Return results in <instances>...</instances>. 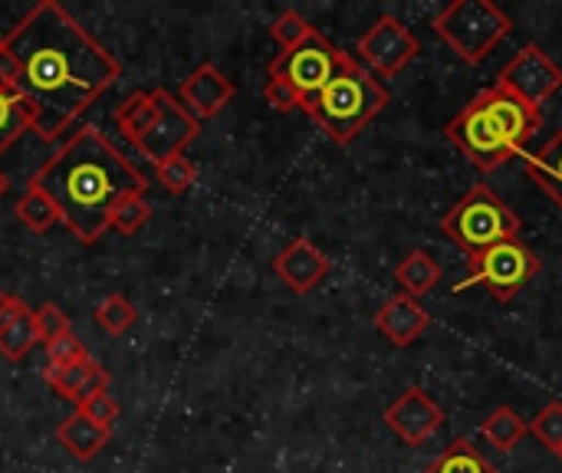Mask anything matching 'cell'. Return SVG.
<instances>
[{"mask_svg": "<svg viewBox=\"0 0 562 473\" xmlns=\"http://www.w3.org/2000/svg\"><path fill=\"white\" fill-rule=\"evenodd\" d=\"M3 43L16 56V92L33 105V132L56 142L119 76L122 63L56 0L36 3Z\"/></svg>", "mask_w": 562, "mask_h": 473, "instance_id": "6da1fadb", "label": "cell"}, {"mask_svg": "<svg viewBox=\"0 0 562 473\" xmlns=\"http://www.w3.org/2000/svg\"><path fill=\"white\" fill-rule=\"evenodd\" d=\"M33 188L56 204L59 221L82 244H95L109 230L112 207L128 194H145L148 184L102 132L86 125L36 174Z\"/></svg>", "mask_w": 562, "mask_h": 473, "instance_id": "7a4b0ae2", "label": "cell"}, {"mask_svg": "<svg viewBox=\"0 0 562 473\" xmlns=\"http://www.w3.org/2000/svg\"><path fill=\"white\" fill-rule=\"evenodd\" d=\"M389 99L392 95L385 82L372 69H366L356 56L346 53L339 72L313 102L303 105V112L326 132L329 142L349 145L389 105Z\"/></svg>", "mask_w": 562, "mask_h": 473, "instance_id": "3957f363", "label": "cell"}, {"mask_svg": "<svg viewBox=\"0 0 562 473\" xmlns=\"http://www.w3.org/2000/svg\"><path fill=\"white\" fill-rule=\"evenodd\" d=\"M520 214L487 184H474L445 217L441 234L468 254V260L481 257L484 250L520 237Z\"/></svg>", "mask_w": 562, "mask_h": 473, "instance_id": "277c9868", "label": "cell"}, {"mask_svg": "<svg viewBox=\"0 0 562 473\" xmlns=\"http://www.w3.org/2000/svg\"><path fill=\"white\" fill-rule=\"evenodd\" d=\"M435 33L461 63L477 66L514 33V20L494 0H451L435 16Z\"/></svg>", "mask_w": 562, "mask_h": 473, "instance_id": "5b68a950", "label": "cell"}, {"mask_svg": "<svg viewBox=\"0 0 562 473\" xmlns=\"http://www.w3.org/2000/svg\"><path fill=\"white\" fill-rule=\"evenodd\" d=\"M468 267L471 270L454 286V293H461L468 286H484V290H491L494 300L510 303V300H517L540 277L543 260L520 237H514V240H504V244L484 250L481 257L468 260Z\"/></svg>", "mask_w": 562, "mask_h": 473, "instance_id": "8992f818", "label": "cell"}, {"mask_svg": "<svg viewBox=\"0 0 562 473\" xmlns=\"http://www.w3.org/2000/svg\"><path fill=\"white\" fill-rule=\"evenodd\" d=\"M342 59H346V53H342L333 40H326L319 30H313L300 46L283 49V53L267 66V76L290 82V86L296 89L300 109H303L306 102H313V99L329 86V79L339 72Z\"/></svg>", "mask_w": 562, "mask_h": 473, "instance_id": "52a82bcc", "label": "cell"}, {"mask_svg": "<svg viewBox=\"0 0 562 473\" xmlns=\"http://www.w3.org/2000/svg\"><path fill=\"white\" fill-rule=\"evenodd\" d=\"M445 135L481 171H497L510 158H517V151L507 145V138L497 132V125L491 122V115L474 99L445 125Z\"/></svg>", "mask_w": 562, "mask_h": 473, "instance_id": "ba28073f", "label": "cell"}, {"mask_svg": "<svg viewBox=\"0 0 562 473\" xmlns=\"http://www.w3.org/2000/svg\"><path fill=\"white\" fill-rule=\"evenodd\" d=\"M359 63L366 69H372L375 76H398L418 53H422V40L392 13L379 16L356 43Z\"/></svg>", "mask_w": 562, "mask_h": 473, "instance_id": "9c48e42d", "label": "cell"}, {"mask_svg": "<svg viewBox=\"0 0 562 473\" xmlns=\"http://www.w3.org/2000/svg\"><path fill=\"white\" fill-rule=\"evenodd\" d=\"M155 99V125L148 128V135L135 145L151 165L165 161V158H175V155H184V148L198 138L201 132V122L181 105V99H175L168 89H155L151 92Z\"/></svg>", "mask_w": 562, "mask_h": 473, "instance_id": "30bf717a", "label": "cell"}, {"mask_svg": "<svg viewBox=\"0 0 562 473\" xmlns=\"http://www.w3.org/2000/svg\"><path fill=\"white\" fill-rule=\"evenodd\" d=\"M497 82L510 92H517L520 99H527L530 105H543L547 99H553L562 89V66L550 59V53L537 43H527L497 76Z\"/></svg>", "mask_w": 562, "mask_h": 473, "instance_id": "8fae6325", "label": "cell"}, {"mask_svg": "<svg viewBox=\"0 0 562 473\" xmlns=\"http://www.w3.org/2000/svg\"><path fill=\"white\" fill-rule=\"evenodd\" d=\"M474 102L491 115V122L497 125V132L507 138V145L517 155H524L530 138L543 128V112L537 105H530L527 99H520L517 92L504 89L501 82H494L484 92H477Z\"/></svg>", "mask_w": 562, "mask_h": 473, "instance_id": "7c38bea8", "label": "cell"}, {"mask_svg": "<svg viewBox=\"0 0 562 473\" xmlns=\"http://www.w3.org/2000/svg\"><path fill=\"white\" fill-rule=\"evenodd\" d=\"M385 425L392 428L395 438H402L408 448H422L445 428V408L422 388L408 385L389 408H385Z\"/></svg>", "mask_w": 562, "mask_h": 473, "instance_id": "4fadbf2b", "label": "cell"}, {"mask_svg": "<svg viewBox=\"0 0 562 473\" xmlns=\"http://www.w3.org/2000/svg\"><path fill=\"white\" fill-rule=\"evenodd\" d=\"M333 263L329 257L310 240V237H293L273 260V273L296 293V296H306L313 293L326 277H329Z\"/></svg>", "mask_w": 562, "mask_h": 473, "instance_id": "5bb4252c", "label": "cell"}, {"mask_svg": "<svg viewBox=\"0 0 562 473\" xmlns=\"http://www.w3.org/2000/svg\"><path fill=\"white\" fill-rule=\"evenodd\" d=\"M237 95V86L214 66V63H201L184 82H181V105L198 119H214L231 99Z\"/></svg>", "mask_w": 562, "mask_h": 473, "instance_id": "9a60e30c", "label": "cell"}, {"mask_svg": "<svg viewBox=\"0 0 562 473\" xmlns=\"http://www.w3.org/2000/svg\"><path fill=\"white\" fill-rule=\"evenodd\" d=\"M372 323H375V329H379L392 346L405 349V346H412L415 339L425 336V329L431 326V316H428V309H425L418 300H412V296H405V293H395V296L375 313Z\"/></svg>", "mask_w": 562, "mask_h": 473, "instance_id": "2e32d148", "label": "cell"}, {"mask_svg": "<svg viewBox=\"0 0 562 473\" xmlns=\"http://www.w3.org/2000/svg\"><path fill=\"white\" fill-rule=\"evenodd\" d=\"M56 438H59V444L66 448L69 458H76V461H92V458L109 444V428L89 421V418L76 408V415H69V418L59 425Z\"/></svg>", "mask_w": 562, "mask_h": 473, "instance_id": "e0dca14e", "label": "cell"}, {"mask_svg": "<svg viewBox=\"0 0 562 473\" xmlns=\"http://www.w3.org/2000/svg\"><path fill=\"white\" fill-rule=\"evenodd\" d=\"M445 270L441 263L428 254V250H412L398 267H395V283H398V293L412 296V300H422L428 296L438 283H441Z\"/></svg>", "mask_w": 562, "mask_h": 473, "instance_id": "ac0fdd59", "label": "cell"}, {"mask_svg": "<svg viewBox=\"0 0 562 473\" xmlns=\"http://www.w3.org/2000/svg\"><path fill=\"white\" fill-rule=\"evenodd\" d=\"M527 174L562 211V125L537 155H527Z\"/></svg>", "mask_w": 562, "mask_h": 473, "instance_id": "d6986e66", "label": "cell"}, {"mask_svg": "<svg viewBox=\"0 0 562 473\" xmlns=\"http://www.w3.org/2000/svg\"><path fill=\"white\" fill-rule=\"evenodd\" d=\"M481 435L487 438V444L501 454H510L527 435H530V421H524L510 405H501L491 412V418L481 425Z\"/></svg>", "mask_w": 562, "mask_h": 473, "instance_id": "ffe728a7", "label": "cell"}, {"mask_svg": "<svg viewBox=\"0 0 562 473\" xmlns=\"http://www.w3.org/2000/svg\"><path fill=\"white\" fill-rule=\"evenodd\" d=\"M36 125V112L33 105L10 89H0V155L26 132H33Z\"/></svg>", "mask_w": 562, "mask_h": 473, "instance_id": "44dd1931", "label": "cell"}, {"mask_svg": "<svg viewBox=\"0 0 562 473\" xmlns=\"http://www.w3.org/2000/svg\"><path fill=\"white\" fill-rule=\"evenodd\" d=\"M425 473H501L468 438H458V441H451L441 454H438V461H431Z\"/></svg>", "mask_w": 562, "mask_h": 473, "instance_id": "7402d4cb", "label": "cell"}, {"mask_svg": "<svg viewBox=\"0 0 562 473\" xmlns=\"http://www.w3.org/2000/svg\"><path fill=\"white\" fill-rule=\"evenodd\" d=\"M115 125H119V132H122L132 145H138V142L148 135V128L155 125V99H151V92H132V95L119 105Z\"/></svg>", "mask_w": 562, "mask_h": 473, "instance_id": "603a6c76", "label": "cell"}, {"mask_svg": "<svg viewBox=\"0 0 562 473\" xmlns=\"http://www.w3.org/2000/svg\"><path fill=\"white\" fill-rule=\"evenodd\" d=\"M40 342V333H36V319H33V309L26 306L23 313L13 316V323L0 333V356L10 359V362H20L30 356V349Z\"/></svg>", "mask_w": 562, "mask_h": 473, "instance_id": "cb8c5ba5", "label": "cell"}, {"mask_svg": "<svg viewBox=\"0 0 562 473\" xmlns=\"http://www.w3.org/2000/svg\"><path fill=\"white\" fill-rule=\"evenodd\" d=\"M16 217H20V224L30 227L33 234H46L49 227L59 224L56 204H53L40 188H30V191L20 194V201H16Z\"/></svg>", "mask_w": 562, "mask_h": 473, "instance_id": "d4e9b609", "label": "cell"}, {"mask_svg": "<svg viewBox=\"0 0 562 473\" xmlns=\"http://www.w3.org/2000/svg\"><path fill=\"white\" fill-rule=\"evenodd\" d=\"M95 362H79V365H66V369H56V365H46L43 369V379L49 382V388L63 398V402H72L79 405L82 402V392H86V382L92 375Z\"/></svg>", "mask_w": 562, "mask_h": 473, "instance_id": "484cf974", "label": "cell"}, {"mask_svg": "<svg viewBox=\"0 0 562 473\" xmlns=\"http://www.w3.org/2000/svg\"><path fill=\"white\" fill-rule=\"evenodd\" d=\"M135 319H138V309H135L125 296H119V293L105 296V300L95 306V323H99V329H105L109 336L128 333V329L135 326Z\"/></svg>", "mask_w": 562, "mask_h": 473, "instance_id": "4316f807", "label": "cell"}, {"mask_svg": "<svg viewBox=\"0 0 562 473\" xmlns=\"http://www.w3.org/2000/svg\"><path fill=\"white\" fill-rule=\"evenodd\" d=\"M148 214H151V207H148L145 194H128V198H122V201L112 207L109 230H119V234L132 237V234L148 221Z\"/></svg>", "mask_w": 562, "mask_h": 473, "instance_id": "83f0119b", "label": "cell"}, {"mask_svg": "<svg viewBox=\"0 0 562 473\" xmlns=\"http://www.w3.org/2000/svg\"><path fill=\"white\" fill-rule=\"evenodd\" d=\"M313 30H316V26H313L300 10H283V13L270 23V36L280 43V49H293V46H300Z\"/></svg>", "mask_w": 562, "mask_h": 473, "instance_id": "f1b7e54d", "label": "cell"}, {"mask_svg": "<svg viewBox=\"0 0 562 473\" xmlns=\"http://www.w3.org/2000/svg\"><path fill=\"white\" fill-rule=\"evenodd\" d=\"M155 178L165 191L171 194H184L191 184H194V165L184 158V155H175V158H165L155 165Z\"/></svg>", "mask_w": 562, "mask_h": 473, "instance_id": "f546056e", "label": "cell"}, {"mask_svg": "<svg viewBox=\"0 0 562 473\" xmlns=\"http://www.w3.org/2000/svg\"><path fill=\"white\" fill-rule=\"evenodd\" d=\"M530 435L543 444V448H550L553 454H560L562 451V402H550L533 421H530Z\"/></svg>", "mask_w": 562, "mask_h": 473, "instance_id": "4dcf8cb0", "label": "cell"}, {"mask_svg": "<svg viewBox=\"0 0 562 473\" xmlns=\"http://www.w3.org/2000/svg\"><path fill=\"white\" fill-rule=\"evenodd\" d=\"M79 362H89V352L76 333H66V336L46 342V365L66 369V365H79Z\"/></svg>", "mask_w": 562, "mask_h": 473, "instance_id": "1f68e13d", "label": "cell"}, {"mask_svg": "<svg viewBox=\"0 0 562 473\" xmlns=\"http://www.w3.org/2000/svg\"><path fill=\"white\" fill-rule=\"evenodd\" d=\"M33 319H36V333H40V342L43 346L53 342V339H59V336H66V333H72L69 316L59 306H53V303H43L40 309H33Z\"/></svg>", "mask_w": 562, "mask_h": 473, "instance_id": "d6a6232c", "label": "cell"}, {"mask_svg": "<svg viewBox=\"0 0 562 473\" xmlns=\"http://www.w3.org/2000/svg\"><path fill=\"white\" fill-rule=\"evenodd\" d=\"M79 412H82L89 421H95V425H102V428H109V431H112V425L119 421V405H115V398H112L109 392L92 395L89 402L79 405Z\"/></svg>", "mask_w": 562, "mask_h": 473, "instance_id": "836d02e7", "label": "cell"}, {"mask_svg": "<svg viewBox=\"0 0 562 473\" xmlns=\"http://www.w3.org/2000/svg\"><path fill=\"white\" fill-rule=\"evenodd\" d=\"M263 99H267V105L270 109H277V112H293V109H300V95H296V89L290 86V82H283V79H267V86H263Z\"/></svg>", "mask_w": 562, "mask_h": 473, "instance_id": "e575fe53", "label": "cell"}, {"mask_svg": "<svg viewBox=\"0 0 562 473\" xmlns=\"http://www.w3.org/2000/svg\"><path fill=\"white\" fill-rule=\"evenodd\" d=\"M16 79H20L16 56L10 53V46H7V43H3V36H0V89L16 92Z\"/></svg>", "mask_w": 562, "mask_h": 473, "instance_id": "d590c367", "label": "cell"}, {"mask_svg": "<svg viewBox=\"0 0 562 473\" xmlns=\"http://www.w3.org/2000/svg\"><path fill=\"white\" fill-rule=\"evenodd\" d=\"M26 309V303L20 300V296H13V293H0V333L13 323V316L16 313H23Z\"/></svg>", "mask_w": 562, "mask_h": 473, "instance_id": "8d00e7d4", "label": "cell"}, {"mask_svg": "<svg viewBox=\"0 0 562 473\" xmlns=\"http://www.w3.org/2000/svg\"><path fill=\"white\" fill-rule=\"evenodd\" d=\"M7 191H10V181H7V174H3V171H0V198H3V194H7Z\"/></svg>", "mask_w": 562, "mask_h": 473, "instance_id": "74e56055", "label": "cell"}, {"mask_svg": "<svg viewBox=\"0 0 562 473\" xmlns=\"http://www.w3.org/2000/svg\"><path fill=\"white\" fill-rule=\"evenodd\" d=\"M557 458H560V461H562V451H560V454H557Z\"/></svg>", "mask_w": 562, "mask_h": 473, "instance_id": "f35d334b", "label": "cell"}]
</instances>
